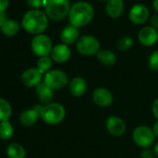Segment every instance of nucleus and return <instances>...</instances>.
Wrapping results in <instances>:
<instances>
[{"label":"nucleus","mask_w":158,"mask_h":158,"mask_svg":"<svg viewBox=\"0 0 158 158\" xmlns=\"http://www.w3.org/2000/svg\"><path fill=\"white\" fill-rule=\"evenodd\" d=\"M95 10L93 6L87 1H78L71 6L68 15L71 25L80 28L88 25L94 18Z\"/></svg>","instance_id":"f257e3e1"},{"label":"nucleus","mask_w":158,"mask_h":158,"mask_svg":"<svg viewBox=\"0 0 158 158\" xmlns=\"http://www.w3.org/2000/svg\"><path fill=\"white\" fill-rule=\"evenodd\" d=\"M48 25V18L47 14L39 10H32L27 11L22 20L23 28L33 35L42 34Z\"/></svg>","instance_id":"f03ea898"},{"label":"nucleus","mask_w":158,"mask_h":158,"mask_svg":"<svg viewBox=\"0 0 158 158\" xmlns=\"http://www.w3.org/2000/svg\"><path fill=\"white\" fill-rule=\"evenodd\" d=\"M71 6L70 0H45V13L48 19L60 22L68 17Z\"/></svg>","instance_id":"7ed1b4c3"},{"label":"nucleus","mask_w":158,"mask_h":158,"mask_svg":"<svg viewBox=\"0 0 158 158\" xmlns=\"http://www.w3.org/2000/svg\"><path fill=\"white\" fill-rule=\"evenodd\" d=\"M66 116V110L61 103L51 102L44 105L41 110L40 117L48 125H58L61 123Z\"/></svg>","instance_id":"20e7f679"},{"label":"nucleus","mask_w":158,"mask_h":158,"mask_svg":"<svg viewBox=\"0 0 158 158\" xmlns=\"http://www.w3.org/2000/svg\"><path fill=\"white\" fill-rule=\"evenodd\" d=\"M77 52L83 56H94L101 50V43L93 35H84L80 36L75 44Z\"/></svg>","instance_id":"39448f33"},{"label":"nucleus","mask_w":158,"mask_h":158,"mask_svg":"<svg viewBox=\"0 0 158 158\" xmlns=\"http://www.w3.org/2000/svg\"><path fill=\"white\" fill-rule=\"evenodd\" d=\"M43 82L47 84L53 90L62 89L69 85V78L66 73L61 70L52 69L44 74Z\"/></svg>","instance_id":"423d86ee"},{"label":"nucleus","mask_w":158,"mask_h":158,"mask_svg":"<svg viewBox=\"0 0 158 158\" xmlns=\"http://www.w3.org/2000/svg\"><path fill=\"white\" fill-rule=\"evenodd\" d=\"M155 139L152 129L147 126H139L132 132L133 141L142 149L150 148L154 143Z\"/></svg>","instance_id":"0eeeda50"},{"label":"nucleus","mask_w":158,"mask_h":158,"mask_svg":"<svg viewBox=\"0 0 158 158\" xmlns=\"http://www.w3.org/2000/svg\"><path fill=\"white\" fill-rule=\"evenodd\" d=\"M31 48L33 52L39 58L47 57L50 55L53 48V44L49 36H48L47 35L40 34L36 35L32 39Z\"/></svg>","instance_id":"6e6552de"},{"label":"nucleus","mask_w":158,"mask_h":158,"mask_svg":"<svg viewBox=\"0 0 158 158\" xmlns=\"http://www.w3.org/2000/svg\"><path fill=\"white\" fill-rule=\"evenodd\" d=\"M128 18L133 24H144L150 19V10L148 7L144 4H135L129 10Z\"/></svg>","instance_id":"1a4fd4ad"},{"label":"nucleus","mask_w":158,"mask_h":158,"mask_svg":"<svg viewBox=\"0 0 158 158\" xmlns=\"http://www.w3.org/2000/svg\"><path fill=\"white\" fill-rule=\"evenodd\" d=\"M44 74L37 68L26 69L21 75L22 83L28 88H36L43 82Z\"/></svg>","instance_id":"9d476101"},{"label":"nucleus","mask_w":158,"mask_h":158,"mask_svg":"<svg viewBox=\"0 0 158 158\" xmlns=\"http://www.w3.org/2000/svg\"><path fill=\"white\" fill-rule=\"evenodd\" d=\"M107 131L114 137H121L126 133L127 126L124 120L116 115H111L105 122Z\"/></svg>","instance_id":"9b49d317"},{"label":"nucleus","mask_w":158,"mask_h":158,"mask_svg":"<svg viewBox=\"0 0 158 158\" xmlns=\"http://www.w3.org/2000/svg\"><path fill=\"white\" fill-rule=\"evenodd\" d=\"M92 101L99 107H109L114 102V95L106 88H97L92 93Z\"/></svg>","instance_id":"f8f14e48"},{"label":"nucleus","mask_w":158,"mask_h":158,"mask_svg":"<svg viewBox=\"0 0 158 158\" xmlns=\"http://www.w3.org/2000/svg\"><path fill=\"white\" fill-rule=\"evenodd\" d=\"M42 107L43 106L36 104L35 106H34L31 109L23 111L19 116V120L21 122V124L24 127H32L35 124H36L38 119L41 118L40 114H41Z\"/></svg>","instance_id":"ddd939ff"},{"label":"nucleus","mask_w":158,"mask_h":158,"mask_svg":"<svg viewBox=\"0 0 158 158\" xmlns=\"http://www.w3.org/2000/svg\"><path fill=\"white\" fill-rule=\"evenodd\" d=\"M138 40L144 47H152L158 41V31L152 26L142 27L138 33Z\"/></svg>","instance_id":"4468645a"},{"label":"nucleus","mask_w":158,"mask_h":158,"mask_svg":"<svg viewBox=\"0 0 158 158\" xmlns=\"http://www.w3.org/2000/svg\"><path fill=\"white\" fill-rule=\"evenodd\" d=\"M72 56V51L69 46L60 43L53 47L50 53V58L53 61L57 63H65L67 62Z\"/></svg>","instance_id":"2eb2a0df"},{"label":"nucleus","mask_w":158,"mask_h":158,"mask_svg":"<svg viewBox=\"0 0 158 158\" xmlns=\"http://www.w3.org/2000/svg\"><path fill=\"white\" fill-rule=\"evenodd\" d=\"M69 91L73 97H81L84 95L88 89L87 81L81 76H75L72 80H70L68 85Z\"/></svg>","instance_id":"dca6fc26"},{"label":"nucleus","mask_w":158,"mask_h":158,"mask_svg":"<svg viewBox=\"0 0 158 158\" xmlns=\"http://www.w3.org/2000/svg\"><path fill=\"white\" fill-rule=\"evenodd\" d=\"M60 40L63 44L69 46L73 44H76L78 39L80 38V32H79V28H76L71 24L65 26L60 35Z\"/></svg>","instance_id":"f3484780"},{"label":"nucleus","mask_w":158,"mask_h":158,"mask_svg":"<svg viewBox=\"0 0 158 158\" xmlns=\"http://www.w3.org/2000/svg\"><path fill=\"white\" fill-rule=\"evenodd\" d=\"M124 0H108L105 5V12L112 19L119 18L124 12Z\"/></svg>","instance_id":"a211bd4d"},{"label":"nucleus","mask_w":158,"mask_h":158,"mask_svg":"<svg viewBox=\"0 0 158 158\" xmlns=\"http://www.w3.org/2000/svg\"><path fill=\"white\" fill-rule=\"evenodd\" d=\"M35 93L39 102L44 105L53 102L52 101L54 98V90L44 82H42L35 88Z\"/></svg>","instance_id":"6ab92c4d"},{"label":"nucleus","mask_w":158,"mask_h":158,"mask_svg":"<svg viewBox=\"0 0 158 158\" xmlns=\"http://www.w3.org/2000/svg\"><path fill=\"white\" fill-rule=\"evenodd\" d=\"M98 60L105 66H113L117 61L115 53L110 49H101L97 54Z\"/></svg>","instance_id":"aec40b11"},{"label":"nucleus","mask_w":158,"mask_h":158,"mask_svg":"<svg viewBox=\"0 0 158 158\" xmlns=\"http://www.w3.org/2000/svg\"><path fill=\"white\" fill-rule=\"evenodd\" d=\"M7 155L9 158H25L26 157V151L24 147L17 142L10 143L6 150Z\"/></svg>","instance_id":"412c9836"},{"label":"nucleus","mask_w":158,"mask_h":158,"mask_svg":"<svg viewBox=\"0 0 158 158\" xmlns=\"http://www.w3.org/2000/svg\"><path fill=\"white\" fill-rule=\"evenodd\" d=\"M20 31V24L14 20H7L4 25L1 27V32L7 36H14Z\"/></svg>","instance_id":"4be33fe9"},{"label":"nucleus","mask_w":158,"mask_h":158,"mask_svg":"<svg viewBox=\"0 0 158 158\" xmlns=\"http://www.w3.org/2000/svg\"><path fill=\"white\" fill-rule=\"evenodd\" d=\"M12 114V107L10 103L3 99L0 98V122L9 121Z\"/></svg>","instance_id":"5701e85b"},{"label":"nucleus","mask_w":158,"mask_h":158,"mask_svg":"<svg viewBox=\"0 0 158 158\" xmlns=\"http://www.w3.org/2000/svg\"><path fill=\"white\" fill-rule=\"evenodd\" d=\"M14 133V128L10 121L0 122V139L3 140L10 139Z\"/></svg>","instance_id":"b1692460"},{"label":"nucleus","mask_w":158,"mask_h":158,"mask_svg":"<svg viewBox=\"0 0 158 158\" xmlns=\"http://www.w3.org/2000/svg\"><path fill=\"white\" fill-rule=\"evenodd\" d=\"M134 45V39L129 35H124L117 39L116 48L120 51H127Z\"/></svg>","instance_id":"393cba45"},{"label":"nucleus","mask_w":158,"mask_h":158,"mask_svg":"<svg viewBox=\"0 0 158 158\" xmlns=\"http://www.w3.org/2000/svg\"><path fill=\"white\" fill-rule=\"evenodd\" d=\"M52 65H53V60L49 56L47 57H41L38 59L37 63H36V68L43 73H47L50 70H52Z\"/></svg>","instance_id":"a878e982"},{"label":"nucleus","mask_w":158,"mask_h":158,"mask_svg":"<svg viewBox=\"0 0 158 158\" xmlns=\"http://www.w3.org/2000/svg\"><path fill=\"white\" fill-rule=\"evenodd\" d=\"M148 67L153 72H158V50H154L149 56Z\"/></svg>","instance_id":"bb28decb"},{"label":"nucleus","mask_w":158,"mask_h":158,"mask_svg":"<svg viewBox=\"0 0 158 158\" xmlns=\"http://www.w3.org/2000/svg\"><path fill=\"white\" fill-rule=\"evenodd\" d=\"M27 5L34 10H38L45 6V0H27Z\"/></svg>","instance_id":"cd10ccee"},{"label":"nucleus","mask_w":158,"mask_h":158,"mask_svg":"<svg viewBox=\"0 0 158 158\" xmlns=\"http://www.w3.org/2000/svg\"><path fill=\"white\" fill-rule=\"evenodd\" d=\"M155 154L153 152V150H151L150 148H144L142 149L140 152V158H154Z\"/></svg>","instance_id":"c85d7f7f"},{"label":"nucleus","mask_w":158,"mask_h":158,"mask_svg":"<svg viewBox=\"0 0 158 158\" xmlns=\"http://www.w3.org/2000/svg\"><path fill=\"white\" fill-rule=\"evenodd\" d=\"M150 26L153 27L154 29H156L158 31V14L155 13L153 15H152L150 17Z\"/></svg>","instance_id":"c756f323"},{"label":"nucleus","mask_w":158,"mask_h":158,"mask_svg":"<svg viewBox=\"0 0 158 158\" xmlns=\"http://www.w3.org/2000/svg\"><path fill=\"white\" fill-rule=\"evenodd\" d=\"M152 114L154 116V118L156 119V121H158V99H156L152 105Z\"/></svg>","instance_id":"7c9ffc66"},{"label":"nucleus","mask_w":158,"mask_h":158,"mask_svg":"<svg viewBox=\"0 0 158 158\" xmlns=\"http://www.w3.org/2000/svg\"><path fill=\"white\" fill-rule=\"evenodd\" d=\"M7 14L5 13V11H0V29L4 25V23L7 22Z\"/></svg>","instance_id":"2f4dec72"},{"label":"nucleus","mask_w":158,"mask_h":158,"mask_svg":"<svg viewBox=\"0 0 158 158\" xmlns=\"http://www.w3.org/2000/svg\"><path fill=\"white\" fill-rule=\"evenodd\" d=\"M10 0H0V11H5L8 8Z\"/></svg>","instance_id":"473e14b6"},{"label":"nucleus","mask_w":158,"mask_h":158,"mask_svg":"<svg viewBox=\"0 0 158 158\" xmlns=\"http://www.w3.org/2000/svg\"><path fill=\"white\" fill-rule=\"evenodd\" d=\"M152 131H153V134H154L155 138L158 139V121H156V122L154 123V125H153V127H152Z\"/></svg>","instance_id":"72a5a7b5"},{"label":"nucleus","mask_w":158,"mask_h":158,"mask_svg":"<svg viewBox=\"0 0 158 158\" xmlns=\"http://www.w3.org/2000/svg\"><path fill=\"white\" fill-rule=\"evenodd\" d=\"M152 9L158 14V0H152Z\"/></svg>","instance_id":"f704fd0d"},{"label":"nucleus","mask_w":158,"mask_h":158,"mask_svg":"<svg viewBox=\"0 0 158 158\" xmlns=\"http://www.w3.org/2000/svg\"><path fill=\"white\" fill-rule=\"evenodd\" d=\"M153 152H154V154H155V156L158 158V143H156L155 145H154V147H153Z\"/></svg>","instance_id":"c9c22d12"},{"label":"nucleus","mask_w":158,"mask_h":158,"mask_svg":"<svg viewBox=\"0 0 158 158\" xmlns=\"http://www.w3.org/2000/svg\"><path fill=\"white\" fill-rule=\"evenodd\" d=\"M99 1H102V2H107L108 0H99Z\"/></svg>","instance_id":"e433bc0d"}]
</instances>
